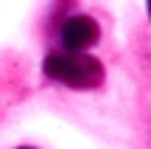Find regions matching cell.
Returning <instances> with one entry per match:
<instances>
[{
  "label": "cell",
  "instance_id": "obj_4",
  "mask_svg": "<svg viewBox=\"0 0 151 149\" xmlns=\"http://www.w3.org/2000/svg\"><path fill=\"white\" fill-rule=\"evenodd\" d=\"M20 149H31V146H20Z\"/></svg>",
  "mask_w": 151,
  "mask_h": 149
},
{
  "label": "cell",
  "instance_id": "obj_1",
  "mask_svg": "<svg viewBox=\"0 0 151 149\" xmlns=\"http://www.w3.org/2000/svg\"><path fill=\"white\" fill-rule=\"evenodd\" d=\"M45 76L67 84L76 90H92L104 84V65L95 56L73 54V51H53L45 56Z\"/></svg>",
  "mask_w": 151,
  "mask_h": 149
},
{
  "label": "cell",
  "instance_id": "obj_3",
  "mask_svg": "<svg viewBox=\"0 0 151 149\" xmlns=\"http://www.w3.org/2000/svg\"><path fill=\"white\" fill-rule=\"evenodd\" d=\"M148 14H151V0H148Z\"/></svg>",
  "mask_w": 151,
  "mask_h": 149
},
{
  "label": "cell",
  "instance_id": "obj_2",
  "mask_svg": "<svg viewBox=\"0 0 151 149\" xmlns=\"http://www.w3.org/2000/svg\"><path fill=\"white\" fill-rule=\"evenodd\" d=\"M101 37V28L92 17H84V14H76L62 25V42H65L67 51L73 54H81V51L92 48Z\"/></svg>",
  "mask_w": 151,
  "mask_h": 149
}]
</instances>
